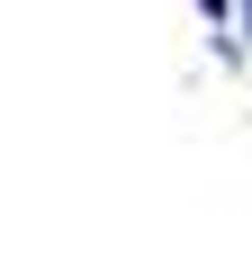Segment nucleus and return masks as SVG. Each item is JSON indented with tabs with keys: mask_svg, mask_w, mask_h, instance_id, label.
Masks as SVG:
<instances>
[{
	"mask_svg": "<svg viewBox=\"0 0 252 261\" xmlns=\"http://www.w3.org/2000/svg\"><path fill=\"white\" fill-rule=\"evenodd\" d=\"M189 9H198V27H207V45H216V54L234 63V54H243V27H234V0H189Z\"/></svg>",
	"mask_w": 252,
	"mask_h": 261,
	"instance_id": "f257e3e1",
	"label": "nucleus"
},
{
	"mask_svg": "<svg viewBox=\"0 0 252 261\" xmlns=\"http://www.w3.org/2000/svg\"><path fill=\"white\" fill-rule=\"evenodd\" d=\"M234 27H243V54H252V0H234Z\"/></svg>",
	"mask_w": 252,
	"mask_h": 261,
	"instance_id": "f03ea898",
	"label": "nucleus"
}]
</instances>
